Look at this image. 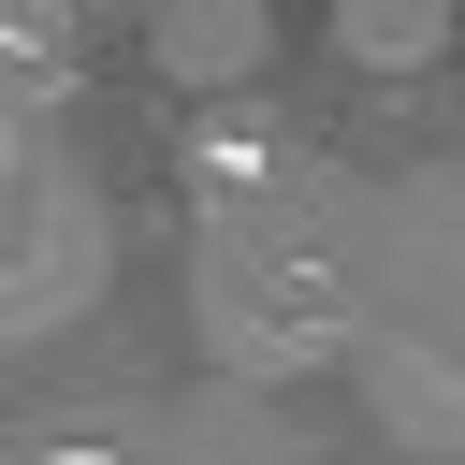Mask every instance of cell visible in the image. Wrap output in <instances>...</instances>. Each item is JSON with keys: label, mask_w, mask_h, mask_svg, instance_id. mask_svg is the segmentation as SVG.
I'll return each mask as SVG.
<instances>
[{"label": "cell", "mask_w": 465, "mask_h": 465, "mask_svg": "<svg viewBox=\"0 0 465 465\" xmlns=\"http://www.w3.org/2000/svg\"><path fill=\"white\" fill-rule=\"evenodd\" d=\"M0 174H15V145H0Z\"/></svg>", "instance_id": "7a4b0ae2"}, {"label": "cell", "mask_w": 465, "mask_h": 465, "mask_svg": "<svg viewBox=\"0 0 465 465\" xmlns=\"http://www.w3.org/2000/svg\"><path fill=\"white\" fill-rule=\"evenodd\" d=\"M378 44H421V0H378Z\"/></svg>", "instance_id": "6da1fadb"}]
</instances>
